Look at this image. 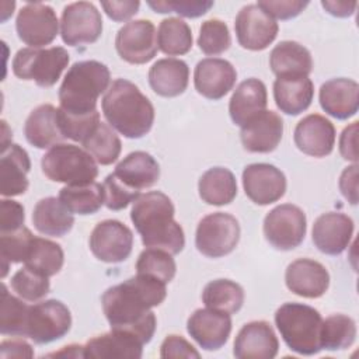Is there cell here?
Segmentation results:
<instances>
[{
    "label": "cell",
    "instance_id": "cell-33",
    "mask_svg": "<svg viewBox=\"0 0 359 359\" xmlns=\"http://www.w3.org/2000/svg\"><path fill=\"white\" fill-rule=\"evenodd\" d=\"M269 67L276 77L309 76L313 70L311 53L299 42L282 41L269 53Z\"/></svg>",
    "mask_w": 359,
    "mask_h": 359
},
{
    "label": "cell",
    "instance_id": "cell-5",
    "mask_svg": "<svg viewBox=\"0 0 359 359\" xmlns=\"http://www.w3.org/2000/svg\"><path fill=\"white\" fill-rule=\"evenodd\" d=\"M275 324L293 352L310 356L321 351L323 317L314 307L303 303H285L275 313Z\"/></svg>",
    "mask_w": 359,
    "mask_h": 359
},
{
    "label": "cell",
    "instance_id": "cell-56",
    "mask_svg": "<svg viewBox=\"0 0 359 359\" xmlns=\"http://www.w3.org/2000/svg\"><path fill=\"white\" fill-rule=\"evenodd\" d=\"M55 356H72V358H83V346L81 345H69L65 346L63 351L53 353Z\"/></svg>",
    "mask_w": 359,
    "mask_h": 359
},
{
    "label": "cell",
    "instance_id": "cell-39",
    "mask_svg": "<svg viewBox=\"0 0 359 359\" xmlns=\"http://www.w3.org/2000/svg\"><path fill=\"white\" fill-rule=\"evenodd\" d=\"M81 144L84 150L88 151L101 165H109L115 163L122 150L121 139L115 130L104 122H100Z\"/></svg>",
    "mask_w": 359,
    "mask_h": 359
},
{
    "label": "cell",
    "instance_id": "cell-15",
    "mask_svg": "<svg viewBox=\"0 0 359 359\" xmlns=\"http://www.w3.org/2000/svg\"><path fill=\"white\" fill-rule=\"evenodd\" d=\"M238 43L244 49L262 50L268 48L278 35V22L257 4L244 6L234 21Z\"/></svg>",
    "mask_w": 359,
    "mask_h": 359
},
{
    "label": "cell",
    "instance_id": "cell-4",
    "mask_svg": "<svg viewBox=\"0 0 359 359\" xmlns=\"http://www.w3.org/2000/svg\"><path fill=\"white\" fill-rule=\"evenodd\" d=\"M109 80V69L98 60L73 63L59 88V108L72 115L95 112L98 97L108 90Z\"/></svg>",
    "mask_w": 359,
    "mask_h": 359
},
{
    "label": "cell",
    "instance_id": "cell-42",
    "mask_svg": "<svg viewBox=\"0 0 359 359\" xmlns=\"http://www.w3.org/2000/svg\"><path fill=\"white\" fill-rule=\"evenodd\" d=\"M136 272L140 275H147L154 279L170 283L177 272V265L172 254L160 248H146L143 250L136 261Z\"/></svg>",
    "mask_w": 359,
    "mask_h": 359
},
{
    "label": "cell",
    "instance_id": "cell-10",
    "mask_svg": "<svg viewBox=\"0 0 359 359\" xmlns=\"http://www.w3.org/2000/svg\"><path fill=\"white\" fill-rule=\"evenodd\" d=\"M307 222L304 212L292 203H282L264 219V236L276 250L289 251L299 247L306 236Z\"/></svg>",
    "mask_w": 359,
    "mask_h": 359
},
{
    "label": "cell",
    "instance_id": "cell-28",
    "mask_svg": "<svg viewBox=\"0 0 359 359\" xmlns=\"http://www.w3.org/2000/svg\"><path fill=\"white\" fill-rule=\"evenodd\" d=\"M266 104L268 94L265 84L254 77L247 79L237 86L230 98V118L236 125L244 126L254 116L265 111Z\"/></svg>",
    "mask_w": 359,
    "mask_h": 359
},
{
    "label": "cell",
    "instance_id": "cell-23",
    "mask_svg": "<svg viewBox=\"0 0 359 359\" xmlns=\"http://www.w3.org/2000/svg\"><path fill=\"white\" fill-rule=\"evenodd\" d=\"M283 121L275 111H262L244 126L240 139L243 147L251 153L273 151L282 140Z\"/></svg>",
    "mask_w": 359,
    "mask_h": 359
},
{
    "label": "cell",
    "instance_id": "cell-32",
    "mask_svg": "<svg viewBox=\"0 0 359 359\" xmlns=\"http://www.w3.org/2000/svg\"><path fill=\"white\" fill-rule=\"evenodd\" d=\"M32 223L41 234L62 237L72 230L74 217L59 198L48 196L36 202L32 210Z\"/></svg>",
    "mask_w": 359,
    "mask_h": 359
},
{
    "label": "cell",
    "instance_id": "cell-18",
    "mask_svg": "<svg viewBox=\"0 0 359 359\" xmlns=\"http://www.w3.org/2000/svg\"><path fill=\"white\" fill-rule=\"evenodd\" d=\"M237 72L234 66L220 57H206L198 62L194 72L196 91L208 100L223 98L236 84Z\"/></svg>",
    "mask_w": 359,
    "mask_h": 359
},
{
    "label": "cell",
    "instance_id": "cell-3",
    "mask_svg": "<svg viewBox=\"0 0 359 359\" xmlns=\"http://www.w3.org/2000/svg\"><path fill=\"white\" fill-rule=\"evenodd\" d=\"M101 107L108 125L128 139H140L153 126V104L137 86L126 79L112 81L104 94Z\"/></svg>",
    "mask_w": 359,
    "mask_h": 359
},
{
    "label": "cell",
    "instance_id": "cell-13",
    "mask_svg": "<svg viewBox=\"0 0 359 359\" xmlns=\"http://www.w3.org/2000/svg\"><path fill=\"white\" fill-rule=\"evenodd\" d=\"M115 49L121 59L130 65L150 62L158 50L154 24L150 20L126 22L116 34Z\"/></svg>",
    "mask_w": 359,
    "mask_h": 359
},
{
    "label": "cell",
    "instance_id": "cell-27",
    "mask_svg": "<svg viewBox=\"0 0 359 359\" xmlns=\"http://www.w3.org/2000/svg\"><path fill=\"white\" fill-rule=\"evenodd\" d=\"M31 170L28 153L15 143L1 150L0 192L3 196H17L28 189L27 174Z\"/></svg>",
    "mask_w": 359,
    "mask_h": 359
},
{
    "label": "cell",
    "instance_id": "cell-19",
    "mask_svg": "<svg viewBox=\"0 0 359 359\" xmlns=\"http://www.w3.org/2000/svg\"><path fill=\"white\" fill-rule=\"evenodd\" d=\"M293 140L304 154L325 157L331 154L335 144L334 123L320 114H310L296 125Z\"/></svg>",
    "mask_w": 359,
    "mask_h": 359
},
{
    "label": "cell",
    "instance_id": "cell-22",
    "mask_svg": "<svg viewBox=\"0 0 359 359\" xmlns=\"http://www.w3.org/2000/svg\"><path fill=\"white\" fill-rule=\"evenodd\" d=\"M279 349L273 328L266 321H251L241 327L236 339L233 355L237 359H272Z\"/></svg>",
    "mask_w": 359,
    "mask_h": 359
},
{
    "label": "cell",
    "instance_id": "cell-21",
    "mask_svg": "<svg viewBox=\"0 0 359 359\" xmlns=\"http://www.w3.org/2000/svg\"><path fill=\"white\" fill-rule=\"evenodd\" d=\"M285 283L287 289L297 296L317 299L328 290L330 273L318 261L299 258L287 265Z\"/></svg>",
    "mask_w": 359,
    "mask_h": 359
},
{
    "label": "cell",
    "instance_id": "cell-51",
    "mask_svg": "<svg viewBox=\"0 0 359 359\" xmlns=\"http://www.w3.org/2000/svg\"><path fill=\"white\" fill-rule=\"evenodd\" d=\"M101 7L105 14L114 21H126L132 18L140 7V1L137 0H123V1H101Z\"/></svg>",
    "mask_w": 359,
    "mask_h": 359
},
{
    "label": "cell",
    "instance_id": "cell-14",
    "mask_svg": "<svg viewBox=\"0 0 359 359\" xmlns=\"http://www.w3.org/2000/svg\"><path fill=\"white\" fill-rule=\"evenodd\" d=\"M88 245L97 259L108 264L122 262L132 252L133 233L122 222L107 219L93 229Z\"/></svg>",
    "mask_w": 359,
    "mask_h": 359
},
{
    "label": "cell",
    "instance_id": "cell-7",
    "mask_svg": "<svg viewBox=\"0 0 359 359\" xmlns=\"http://www.w3.org/2000/svg\"><path fill=\"white\" fill-rule=\"evenodd\" d=\"M70 60L62 46L22 48L13 59V73L21 80H34L39 87H52Z\"/></svg>",
    "mask_w": 359,
    "mask_h": 359
},
{
    "label": "cell",
    "instance_id": "cell-26",
    "mask_svg": "<svg viewBox=\"0 0 359 359\" xmlns=\"http://www.w3.org/2000/svg\"><path fill=\"white\" fill-rule=\"evenodd\" d=\"M143 344L132 334L111 330V332L97 335L83 346V358L115 359V358H142Z\"/></svg>",
    "mask_w": 359,
    "mask_h": 359
},
{
    "label": "cell",
    "instance_id": "cell-37",
    "mask_svg": "<svg viewBox=\"0 0 359 359\" xmlns=\"http://www.w3.org/2000/svg\"><path fill=\"white\" fill-rule=\"evenodd\" d=\"M202 302L209 309L234 314L243 307L244 290L230 279H216L205 286Z\"/></svg>",
    "mask_w": 359,
    "mask_h": 359
},
{
    "label": "cell",
    "instance_id": "cell-43",
    "mask_svg": "<svg viewBox=\"0 0 359 359\" xmlns=\"http://www.w3.org/2000/svg\"><path fill=\"white\" fill-rule=\"evenodd\" d=\"M35 236L29 229L22 226L18 230L0 233V255H1V278L7 275L10 264L24 262Z\"/></svg>",
    "mask_w": 359,
    "mask_h": 359
},
{
    "label": "cell",
    "instance_id": "cell-50",
    "mask_svg": "<svg viewBox=\"0 0 359 359\" xmlns=\"http://www.w3.org/2000/svg\"><path fill=\"white\" fill-rule=\"evenodd\" d=\"M160 356L168 358H201L199 352L181 335H168L160 346Z\"/></svg>",
    "mask_w": 359,
    "mask_h": 359
},
{
    "label": "cell",
    "instance_id": "cell-49",
    "mask_svg": "<svg viewBox=\"0 0 359 359\" xmlns=\"http://www.w3.org/2000/svg\"><path fill=\"white\" fill-rule=\"evenodd\" d=\"M24 206L13 199L0 201V233L18 230L24 226Z\"/></svg>",
    "mask_w": 359,
    "mask_h": 359
},
{
    "label": "cell",
    "instance_id": "cell-6",
    "mask_svg": "<svg viewBox=\"0 0 359 359\" xmlns=\"http://www.w3.org/2000/svg\"><path fill=\"white\" fill-rule=\"evenodd\" d=\"M41 167L50 181L66 185L90 184L98 175V167L93 156L84 149L69 143L52 146L42 156Z\"/></svg>",
    "mask_w": 359,
    "mask_h": 359
},
{
    "label": "cell",
    "instance_id": "cell-55",
    "mask_svg": "<svg viewBox=\"0 0 359 359\" xmlns=\"http://www.w3.org/2000/svg\"><path fill=\"white\" fill-rule=\"evenodd\" d=\"M321 6L325 8L327 13L335 17H349L353 14L358 3L356 1H331L323 0Z\"/></svg>",
    "mask_w": 359,
    "mask_h": 359
},
{
    "label": "cell",
    "instance_id": "cell-2",
    "mask_svg": "<svg viewBox=\"0 0 359 359\" xmlns=\"http://www.w3.org/2000/svg\"><path fill=\"white\" fill-rule=\"evenodd\" d=\"M174 213L171 199L160 191L137 196L130 210V220L144 247L160 248L172 255L182 251L185 236L182 227L174 220Z\"/></svg>",
    "mask_w": 359,
    "mask_h": 359
},
{
    "label": "cell",
    "instance_id": "cell-48",
    "mask_svg": "<svg viewBox=\"0 0 359 359\" xmlns=\"http://www.w3.org/2000/svg\"><path fill=\"white\" fill-rule=\"evenodd\" d=\"M266 14H269L273 20H289L297 17L307 6L309 1L302 0H261L257 3Z\"/></svg>",
    "mask_w": 359,
    "mask_h": 359
},
{
    "label": "cell",
    "instance_id": "cell-20",
    "mask_svg": "<svg viewBox=\"0 0 359 359\" xmlns=\"http://www.w3.org/2000/svg\"><path fill=\"white\" fill-rule=\"evenodd\" d=\"M353 220L339 212H328L318 216L313 224V243L324 254L339 255L353 236Z\"/></svg>",
    "mask_w": 359,
    "mask_h": 359
},
{
    "label": "cell",
    "instance_id": "cell-16",
    "mask_svg": "<svg viewBox=\"0 0 359 359\" xmlns=\"http://www.w3.org/2000/svg\"><path fill=\"white\" fill-rule=\"evenodd\" d=\"M245 195L257 205H269L279 201L286 191V177L268 163L248 164L243 171Z\"/></svg>",
    "mask_w": 359,
    "mask_h": 359
},
{
    "label": "cell",
    "instance_id": "cell-36",
    "mask_svg": "<svg viewBox=\"0 0 359 359\" xmlns=\"http://www.w3.org/2000/svg\"><path fill=\"white\" fill-rule=\"evenodd\" d=\"M65 262L62 247L48 238L34 237L25 257V266L45 276L56 275Z\"/></svg>",
    "mask_w": 359,
    "mask_h": 359
},
{
    "label": "cell",
    "instance_id": "cell-11",
    "mask_svg": "<svg viewBox=\"0 0 359 359\" xmlns=\"http://www.w3.org/2000/svg\"><path fill=\"white\" fill-rule=\"evenodd\" d=\"M102 34V18L90 1L67 4L62 11L60 35L66 45L77 46L95 42Z\"/></svg>",
    "mask_w": 359,
    "mask_h": 359
},
{
    "label": "cell",
    "instance_id": "cell-40",
    "mask_svg": "<svg viewBox=\"0 0 359 359\" xmlns=\"http://www.w3.org/2000/svg\"><path fill=\"white\" fill-rule=\"evenodd\" d=\"M356 338V324L345 314H332L323 320L320 331L321 349L341 351L349 348Z\"/></svg>",
    "mask_w": 359,
    "mask_h": 359
},
{
    "label": "cell",
    "instance_id": "cell-47",
    "mask_svg": "<svg viewBox=\"0 0 359 359\" xmlns=\"http://www.w3.org/2000/svg\"><path fill=\"white\" fill-rule=\"evenodd\" d=\"M147 6L156 13H177L182 17L196 18L206 14L212 7L210 0H164V1H147Z\"/></svg>",
    "mask_w": 359,
    "mask_h": 359
},
{
    "label": "cell",
    "instance_id": "cell-17",
    "mask_svg": "<svg viewBox=\"0 0 359 359\" xmlns=\"http://www.w3.org/2000/svg\"><path fill=\"white\" fill-rule=\"evenodd\" d=\"M188 334L206 351L220 349L231 332V317L213 309H198L187 321Z\"/></svg>",
    "mask_w": 359,
    "mask_h": 359
},
{
    "label": "cell",
    "instance_id": "cell-25",
    "mask_svg": "<svg viewBox=\"0 0 359 359\" xmlns=\"http://www.w3.org/2000/svg\"><path fill=\"white\" fill-rule=\"evenodd\" d=\"M313 97L314 86L309 76H280L273 83L275 104L286 115H299L306 111Z\"/></svg>",
    "mask_w": 359,
    "mask_h": 359
},
{
    "label": "cell",
    "instance_id": "cell-44",
    "mask_svg": "<svg viewBox=\"0 0 359 359\" xmlns=\"http://www.w3.org/2000/svg\"><path fill=\"white\" fill-rule=\"evenodd\" d=\"M11 287L22 300L38 302L49 293L50 283L48 276L24 266L11 276Z\"/></svg>",
    "mask_w": 359,
    "mask_h": 359
},
{
    "label": "cell",
    "instance_id": "cell-30",
    "mask_svg": "<svg viewBox=\"0 0 359 359\" xmlns=\"http://www.w3.org/2000/svg\"><path fill=\"white\" fill-rule=\"evenodd\" d=\"M189 81L188 65L175 57L158 59L149 70V84L151 90L165 98L182 94Z\"/></svg>",
    "mask_w": 359,
    "mask_h": 359
},
{
    "label": "cell",
    "instance_id": "cell-8",
    "mask_svg": "<svg viewBox=\"0 0 359 359\" xmlns=\"http://www.w3.org/2000/svg\"><path fill=\"white\" fill-rule=\"evenodd\" d=\"M240 224L237 219L224 212H215L202 217L195 234V245L201 254L209 258H220L230 254L238 244Z\"/></svg>",
    "mask_w": 359,
    "mask_h": 359
},
{
    "label": "cell",
    "instance_id": "cell-24",
    "mask_svg": "<svg viewBox=\"0 0 359 359\" xmlns=\"http://www.w3.org/2000/svg\"><path fill=\"white\" fill-rule=\"evenodd\" d=\"M318 100L328 115L341 121L348 119L359 108V84L352 79H331L320 87Z\"/></svg>",
    "mask_w": 359,
    "mask_h": 359
},
{
    "label": "cell",
    "instance_id": "cell-31",
    "mask_svg": "<svg viewBox=\"0 0 359 359\" xmlns=\"http://www.w3.org/2000/svg\"><path fill=\"white\" fill-rule=\"evenodd\" d=\"M114 174L129 188L140 192V189L150 188L158 181L160 165L151 154L137 150L119 161Z\"/></svg>",
    "mask_w": 359,
    "mask_h": 359
},
{
    "label": "cell",
    "instance_id": "cell-34",
    "mask_svg": "<svg viewBox=\"0 0 359 359\" xmlns=\"http://www.w3.org/2000/svg\"><path fill=\"white\" fill-rule=\"evenodd\" d=\"M201 199L213 206L229 205L237 195L234 174L224 167H213L202 174L198 182Z\"/></svg>",
    "mask_w": 359,
    "mask_h": 359
},
{
    "label": "cell",
    "instance_id": "cell-52",
    "mask_svg": "<svg viewBox=\"0 0 359 359\" xmlns=\"http://www.w3.org/2000/svg\"><path fill=\"white\" fill-rule=\"evenodd\" d=\"M356 135H358V122H352L342 130L339 137V153L345 160L358 163V150H356Z\"/></svg>",
    "mask_w": 359,
    "mask_h": 359
},
{
    "label": "cell",
    "instance_id": "cell-54",
    "mask_svg": "<svg viewBox=\"0 0 359 359\" xmlns=\"http://www.w3.org/2000/svg\"><path fill=\"white\" fill-rule=\"evenodd\" d=\"M0 356L8 358H32L34 349L24 339H6L0 344Z\"/></svg>",
    "mask_w": 359,
    "mask_h": 359
},
{
    "label": "cell",
    "instance_id": "cell-41",
    "mask_svg": "<svg viewBox=\"0 0 359 359\" xmlns=\"http://www.w3.org/2000/svg\"><path fill=\"white\" fill-rule=\"evenodd\" d=\"M29 306L21 299L13 296L4 283H1L0 304V332L3 335L24 337L25 323Z\"/></svg>",
    "mask_w": 359,
    "mask_h": 359
},
{
    "label": "cell",
    "instance_id": "cell-35",
    "mask_svg": "<svg viewBox=\"0 0 359 359\" xmlns=\"http://www.w3.org/2000/svg\"><path fill=\"white\" fill-rule=\"evenodd\" d=\"M60 202L77 215H93L104 205V188L98 182L66 185L59 191Z\"/></svg>",
    "mask_w": 359,
    "mask_h": 359
},
{
    "label": "cell",
    "instance_id": "cell-9",
    "mask_svg": "<svg viewBox=\"0 0 359 359\" xmlns=\"http://www.w3.org/2000/svg\"><path fill=\"white\" fill-rule=\"evenodd\" d=\"M72 327V314L60 300L49 299L29 306L24 337L43 345L63 338Z\"/></svg>",
    "mask_w": 359,
    "mask_h": 359
},
{
    "label": "cell",
    "instance_id": "cell-38",
    "mask_svg": "<svg viewBox=\"0 0 359 359\" xmlns=\"http://www.w3.org/2000/svg\"><path fill=\"white\" fill-rule=\"evenodd\" d=\"M192 32L189 25L178 18H164L158 25L157 45L158 49L168 56L185 55L192 48Z\"/></svg>",
    "mask_w": 359,
    "mask_h": 359
},
{
    "label": "cell",
    "instance_id": "cell-46",
    "mask_svg": "<svg viewBox=\"0 0 359 359\" xmlns=\"http://www.w3.org/2000/svg\"><path fill=\"white\" fill-rule=\"evenodd\" d=\"M104 205L111 210L125 209L130 202H135L140 195L139 191L129 188L114 172L108 174L102 182Z\"/></svg>",
    "mask_w": 359,
    "mask_h": 359
},
{
    "label": "cell",
    "instance_id": "cell-53",
    "mask_svg": "<svg viewBox=\"0 0 359 359\" xmlns=\"http://www.w3.org/2000/svg\"><path fill=\"white\" fill-rule=\"evenodd\" d=\"M339 189L352 203H358V164L346 167L339 177Z\"/></svg>",
    "mask_w": 359,
    "mask_h": 359
},
{
    "label": "cell",
    "instance_id": "cell-1",
    "mask_svg": "<svg viewBox=\"0 0 359 359\" xmlns=\"http://www.w3.org/2000/svg\"><path fill=\"white\" fill-rule=\"evenodd\" d=\"M165 296L164 282L137 273L108 287L101 297V304L111 330L132 334L144 345L151 341L157 325L150 309L160 306Z\"/></svg>",
    "mask_w": 359,
    "mask_h": 359
},
{
    "label": "cell",
    "instance_id": "cell-45",
    "mask_svg": "<svg viewBox=\"0 0 359 359\" xmlns=\"http://www.w3.org/2000/svg\"><path fill=\"white\" fill-rule=\"evenodd\" d=\"M231 45L229 27L219 18H210L202 22L199 28L198 46L205 55L216 56L227 50Z\"/></svg>",
    "mask_w": 359,
    "mask_h": 359
},
{
    "label": "cell",
    "instance_id": "cell-29",
    "mask_svg": "<svg viewBox=\"0 0 359 359\" xmlns=\"http://www.w3.org/2000/svg\"><path fill=\"white\" fill-rule=\"evenodd\" d=\"M24 135L28 143L36 149H48L62 143L66 137L60 130L57 108L52 104H42L32 109L24 123Z\"/></svg>",
    "mask_w": 359,
    "mask_h": 359
},
{
    "label": "cell",
    "instance_id": "cell-12",
    "mask_svg": "<svg viewBox=\"0 0 359 359\" xmlns=\"http://www.w3.org/2000/svg\"><path fill=\"white\" fill-rule=\"evenodd\" d=\"M18 38L29 48H42L55 41L59 21L55 10L43 3H27L17 15Z\"/></svg>",
    "mask_w": 359,
    "mask_h": 359
}]
</instances>
